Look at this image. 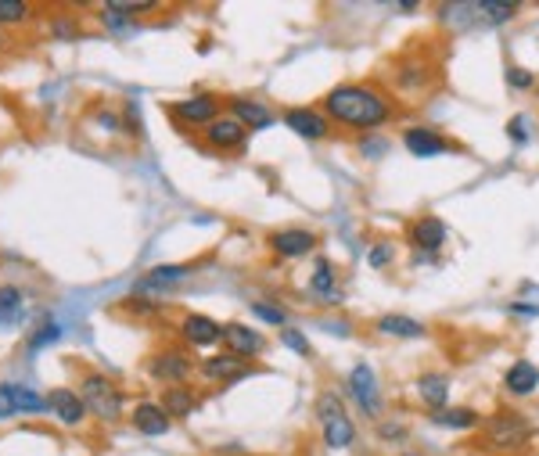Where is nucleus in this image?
I'll list each match as a JSON object with an SVG mask.
<instances>
[{"instance_id":"obj_32","label":"nucleus","mask_w":539,"mask_h":456,"mask_svg":"<svg viewBox=\"0 0 539 456\" xmlns=\"http://www.w3.org/2000/svg\"><path fill=\"white\" fill-rule=\"evenodd\" d=\"M29 18V4L22 0H0V26H18Z\"/></svg>"},{"instance_id":"obj_13","label":"nucleus","mask_w":539,"mask_h":456,"mask_svg":"<svg viewBox=\"0 0 539 456\" xmlns=\"http://www.w3.org/2000/svg\"><path fill=\"white\" fill-rule=\"evenodd\" d=\"M223 345H227V352H231V356H238V359H252V356H259V352L266 348V338H263L259 331H252L248 324L231 320V324H223Z\"/></svg>"},{"instance_id":"obj_22","label":"nucleus","mask_w":539,"mask_h":456,"mask_svg":"<svg viewBox=\"0 0 539 456\" xmlns=\"http://www.w3.org/2000/svg\"><path fill=\"white\" fill-rule=\"evenodd\" d=\"M418 399L428 413L450 406V378L446 374H420L418 378Z\"/></svg>"},{"instance_id":"obj_28","label":"nucleus","mask_w":539,"mask_h":456,"mask_svg":"<svg viewBox=\"0 0 539 456\" xmlns=\"http://www.w3.org/2000/svg\"><path fill=\"white\" fill-rule=\"evenodd\" d=\"M475 11H479V15L485 18V22H489V26H507V22H514V18H518L522 4H503V0H482V4H475Z\"/></svg>"},{"instance_id":"obj_16","label":"nucleus","mask_w":539,"mask_h":456,"mask_svg":"<svg viewBox=\"0 0 539 456\" xmlns=\"http://www.w3.org/2000/svg\"><path fill=\"white\" fill-rule=\"evenodd\" d=\"M130 424H133L140 435H148V439H159V435H166V431H170L173 417H170V413H166L159 402H137V409H133Z\"/></svg>"},{"instance_id":"obj_20","label":"nucleus","mask_w":539,"mask_h":456,"mask_svg":"<svg viewBox=\"0 0 539 456\" xmlns=\"http://www.w3.org/2000/svg\"><path fill=\"white\" fill-rule=\"evenodd\" d=\"M410 244L418 252H439L446 244V223L439 216H420L410 223Z\"/></svg>"},{"instance_id":"obj_15","label":"nucleus","mask_w":539,"mask_h":456,"mask_svg":"<svg viewBox=\"0 0 539 456\" xmlns=\"http://www.w3.org/2000/svg\"><path fill=\"white\" fill-rule=\"evenodd\" d=\"M198 374L205 378V381H238L248 374V359H238V356H231V352H220V356H209V359H202L198 363Z\"/></svg>"},{"instance_id":"obj_7","label":"nucleus","mask_w":539,"mask_h":456,"mask_svg":"<svg viewBox=\"0 0 539 456\" xmlns=\"http://www.w3.org/2000/svg\"><path fill=\"white\" fill-rule=\"evenodd\" d=\"M281 119H285V126H288L295 137H302V140H327V137H331L327 115L316 112V109H288Z\"/></svg>"},{"instance_id":"obj_37","label":"nucleus","mask_w":539,"mask_h":456,"mask_svg":"<svg viewBox=\"0 0 539 456\" xmlns=\"http://www.w3.org/2000/svg\"><path fill=\"white\" fill-rule=\"evenodd\" d=\"M281 342L288 345L292 352H299V356H313V348H309V342H306V335L292 331V327H285V331H281Z\"/></svg>"},{"instance_id":"obj_26","label":"nucleus","mask_w":539,"mask_h":456,"mask_svg":"<svg viewBox=\"0 0 539 456\" xmlns=\"http://www.w3.org/2000/svg\"><path fill=\"white\" fill-rule=\"evenodd\" d=\"M431 83V68L424 61H399L396 68V90H424Z\"/></svg>"},{"instance_id":"obj_2","label":"nucleus","mask_w":539,"mask_h":456,"mask_svg":"<svg viewBox=\"0 0 539 456\" xmlns=\"http://www.w3.org/2000/svg\"><path fill=\"white\" fill-rule=\"evenodd\" d=\"M482 442L492 453H522L536 442V428L529 417H522L518 409H496L482 420Z\"/></svg>"},{"instance_id":"obj_39","label":"nucleus","mask_w":539,"mask_h":456,"mask_svg":"<svg viewBox=\"0 0 539 456\" xmlns=\"http://www.w3.org/2000/svg\"><path fill=\"white\" fill-rule=\"evenodd\" d=\"M58 40H72L79 36V26H72V18H55V29H51Z\"/></svg>"},{"instance_id":"obj_38","label":"nucleus","mask_w":539,"mask_h":456,"mask_svg":"<svg viewBox=\"0 0 539 456\" xmlns=\"http://www.w3.org/2000/svg\"><path fill=\"white\" fill-rule=\"evenodd\" d=\"M507 137H511L514 144H525V140H529V130H525V119H522V115H514V119L507 122Z\"/></svg>"},{"instance_id":"obj_10","label":"nucleus","mask_w":539,"mask_h":456,"mask_svg":"<svg viewBox=\"0 0 539 456\" xmlns=\"http://www.w3.org/2000/svg\"><path fill=\"white\" fill-rule=\"evenodd\" d=\"M244 140H248V130L234 115H220L216 122L205 126V144L216 151H238V148H244Z\"/></svg>"},{"instance_id":"obj_12","label":"nucleus","mask_w":539,"mask_h":456,"mask_svg":"<svg viewBox=\"0 0 539 456\" xmlns=\"http://www.w3.org/2000/svg\"><path fill=\"white\" fill-rule=\"evenodd\" d=\"M40 409H51L44 396H36L33 389H22V385H0V420L15 417V413H40Z\"/></svg>"},{"instance_id":"obj_8","label":"nucleus","mask_w":539,"mask_h":456,"mask_svg":"<svg viewBox=\"0 0 539 456\" xmlns=\"http://www.w3.org/2000/svg\"><path fill=\"white\" fill-rule=\"evenodd\" d=\"M173 115H177V122H187V126H209V122H216L220 119V98L216 94H194V98H187V101H177V105H170Z\"/></svg>"},{"instance_id":"obj_21","label":"nucleus","mask_w":539,"mask_h":456,"mask_svg":"<svg viewBox=\"0 0 539 456\" xmlns=\"http://www.w3.org/2000/svg\"><path fill=\"white\" fill-rule=\"evenodd\" d=\"M309 291H313V295H320L324 302H342L338 270H335V263H331V259L316 255V263H313V277H309Z\"/></svg>"},{"instance_id":"obj_27","label":"nucleus","mask_w":539,"mask_h":456,"mask_svg":"<svg viewBox=\"0 0 539 456\" xmlns=\"http://www.w3.org/2000/svg\"><path fill=\"white\" fill-rule=\"evenodd\" d=\"M170 417H191L194 413V406H198V399H194V392L191 389H183V385H173V389H166L162 392V402H159Z\"/></svg>"},{"instance_id":"obj_11","label":"nucleus","mask_w":539,"mask_h":456,"mask_svg":"<svg viewBox=\"0 0 539 456\" xmlns=\"http://www.w3.org/2000/svg\"><path fill=\"white\" fill-rule=\"evenodd\" d=\"M180 338L191 345V348H212V345L223 342V327H220L212 316L191 313V316H183V324H180Z\"/></svg>"},{"instance_id":"obj_36","label":"nucleus","mask_w":539,"mask_h":456,"mask_svg":"<svg viewBox=\"0 0 539 456\" xmlns=\"http://www.w3.org/2000/svg\"><path fill=\"white\" fill-rule=\"evenodd\" d=\"M58 338V324L55 320H44L40 327H36V335L29 338V352H36V348H44V345H51Z\"/></svg>"},{"instance_id":"obj_5","label":"nucleus","mask_w":539,"mask_h":456,"mask_svg":"<svg viewBox=\"0 0 539 456\" xmlns=\"http://www.w3.org/2000/svg\"><path fill=\"white\" fill-rule=\"evenodd\" d=\"M349 396L357 399V406L370 417V420H378L381 417V385H378V374H374V367L370 363H357L353 370H349Z\"/></svg>"},{"instance_id":"obj_1","label":"nucleus","mask_w":539,"mask_h":456,"mask_svg":"<svg viewBox=\"0 0 539 456\" xmlns=\"http://www.w3.org/2000/svg\"><path fill=\"white\" fill-rule=\"evenodd\" d=\"M320 109L327 115V122L346 126V130H359V133H370L396 115L392 101L374 83H338L324 94Z\"/></svg>"},{"instance_id":"obj_29","label":"nucleus","mask_w":539,"mask_h":456,"mask_svg":"<svg viewBox=\"0 0 539 456\" xmlns=\"http://www.w3.org/2000/svg\"><path fill=\"white\" fill-rule=\"evenodd\" d=\"M392 263H396V244H392V241L370 244V252H367V266H370V270H389Z\"/></svg>"},{"instance_id":"obj_9","label":"nucleus","mask_w":539,"mask_h":456,"mask_svg":"<svg viewBox=\"0 0 539 456\" xmlns=\"http://www.w3.org/2000/svg\"><path fill=\"white\" fill-rule=\"evenodd\" d=\"M403 148H407L414 159H435V155L453 151V144H450L439 130H431V126H410V130L403 133Z\"/></svg>"},{"instance_id":"obj_19","label":"nucleus","mask_w":539,"mask_h":456,"mask_svg":"<svg viewBox=\"0 0 539 456\" xmlns=\"http://www.w3.org/2000/svg\"><path fill=\"white\" fill-rule=\"evenodd\" d=\"M378 331L385 338H403V342L428 338V327L420 320H414V316H407V313H385V316H378Z\"/></svg>"},{"instance_id":"obj_6","label":"nucleus","mask_w":539,"mask_h":456,"mask_svg":"<svg viewBox=\"0 0 539 456\" xmlns=\"http://www.w3.org/2000/svg\"><path fill=\"white\" fill-rule=\"evenodd\" d=\"M148 370H151L155 381H162L166 389H173V385H183L191 378L194 363H191V356H183L177 348H166V352H159V356L148 359Z\"/></svg>"},{"instance_id":"obj_23","label":"nucleus","mask_w":539,"mask_h":456,"mask_svg":"<svg viewBox=\"0 0 539 456\" xmlns=\"http://www.w3.org/2000/svg\"><path fill=\"white\" fill-rule=\"evenodd\" d=\"M231 115L238 119L248 133H252V130H266V126L277 122V115L270 112L263 101H252V98H234V101H231Z\"/></svg>"},{"instance_id":"obj_35","label":"nucleus","mask_w":539,"mask_h":456,"mask_svg":"<svg viewBox=\"0 0 539 456\" xmlns=\"http://www.w3.org/2000/svg\"><path fill=\"white\" fill-rule=\"evenodd\" d=\"M385 151H389V140H385V137H378V133H370V137H363V140H359V155H363V159H370V162H378Z\"/></svg>"},{"instance_id":"obj_25","label":"nucleus","mask_w":539,"mask_h":456,"mask_svg":"<svg viewBox=\"0 0 539 456\" xmlns=\"http://www.w3.org/2000/svg\"><path fill=\"white\" fill-rule=\"evenodd\" d=\"M47 406L58 413V420L65 428H76L79 420H83V413H87V406L79 399V392H72V389H55L51 396H47Z\"/></svg>"},{"instance_id":"obj_3","label":"nucleus","mask_w":539,"mask_h":456,"mask_svg":"<svg viewBox=\"0 0 539 456\" xmlns=\"http://www.w3.org/2000/svg\"><path fill=\"white\" fill-rule=\"evenodd\" d=\"M316 420H320V431H324V446L327 450H349L357 442V424L346 413L338 392H320V399H316Z\"/></svg>"},{"instance_id":"obj_14","label":"nucleus","mask_w":539,"mask_h":456,"mask_svg":"<svg viewBox=\"0 0 539 456\" xmlns=\"http://www.w3.org/2000/svg\"><path fill=\"white\" fill-rule=\"evenodd\" d=\"M270 248L285 259H302V255H313L316 252V233L313 230H302V227H288V230H277L270 237Z\"/></svg>"},{"instance_id":"obj_41","label":"nucleus","mask_w":539,"mask_h":456,"mask_svg":"<svg viewBox=\"0 0 539 456\" xmlns=\"http://www.w3.org/2000/svg\"><path fill=\"white\" fill-rule=\"evenodd\" d=\"M378 431H381L385 439H407V428H399V424H396V428H385V424H381Z\"/></svg>"},{"instance_id":"obj_24","label":"nucleus","mask_w":539,"mask_h":456,"mask_svg":"<svg viewBox=\"0 0 539 456\" xmlns=\"http://www.w3.org/2000/svg\"><path fill=\"white\" fill-rule=\"evenodd\" d=\"M183 277H191V266H155L151 274H144L137 281V295H155V291H170V287L183 285Z\"/></svg>"},{"instance_id":"obj_17","label":"nucleus","mask_w":539,"mask_h":456,"mask_svg":"<svg viewBox=\"0 0 539 456\" xmlns=\"http://www.w3.org/2000/svg\"><path fill=\"white\" fill-rule=\"evenodd\" d=\"M503 389H507V396H533L539 389V367L529 359H514L503 370Z\"/></svg>"},{"instance_id":"obj_31","label":"nucleus","mask_w":539,"mask_h":456,"mask_svg":"<svg viewBox=\"0 0 539 456\" xmlns=\"http://www.w3.org/2000/svg\"><path fill=\"white\" fill-rule=\"evenodd\" d=\"M252 313L263 320V324H274V327H288V313L281 309V306H274V302H252Z\"/></svg>"},{"instance_id":"obj_33","label":"nucleus","mask_w":539,"mask_h":456,"mask_svg":"<svg viewBox=\"0 0 539 456\" xmlns=\"http://www.w3.org/2000/svg\"><path fill=\"white\" fill-rule=\"evenodd\" d=\"M507 87L511 90H533L536 87V72H529L522 65H507Z\"/></svg>"},{"instance_id":"obj_34","label":"nucleus","mask_w":539,"mask_h":456,"mask_svg":"<svg viewBox=\"0 0 539 456\" xmlns=\"http://www.w3.org/2000/svg\"><path fill=\"white\" fill-rule=\"evenodd\" d=\"M101 15H105V26H109L112 33H130V29H133V15L119 11L116 4H109V7L101 11Z\"/></svg>"},{"instance_id":"obj_4","label":"nucleus","mask_w":539,"mask_h":456,"mask_svg":"<svg viewBox=\"0 0 539 456\" xmlns=\"http://www.w3.org/2000/svg\"><path fill=\"white\" fill-rule=\"evenodd\" d=\"M79 399L98 420H116L122 413V392L105 374H87L79 385Z\"/></svg>"},{"instance_id":"obj_40","label":"nucleus","mask_w":539,"mask_h":456,"mask_svg":"<svg viewBox=\"0 0 539 456\" xmlns=\"http://www.w3.org/2000/svg\"><path fill=\"white\" fill-rule=\"evenodd\" d=\"M511 313H518V316H539V306H522V302H514Z\"/></svg>"},{"instance_id":"obj_30","label":"nucleus","mask_w":539,"mask_h":456,"mask_svg":"<svg viewBox=\"0 0 539 456\" xmlns=\"http://www.w3.org/2000/svg\"><path fill=\"white\" fill-rule=\"evenodd\" d=\"M22 313V291L18 287H0V324H7V320H15Z\"/></svg>"},{"instance_id":"obj_18","label":"nucleus","mask_w":539,"mask_h":456,"mask_svg":"<svg viewBox=\"0 0 539 456\" xmlns=\"http://www.w3.org/2000/svg\"><path fill=\"white\" fill-rule=\"evenodd\" d=\"M428 424H435L442 431H472V428H482V417L472 406H446V409L428 413Z\"/></svg>"}]
</instances>
